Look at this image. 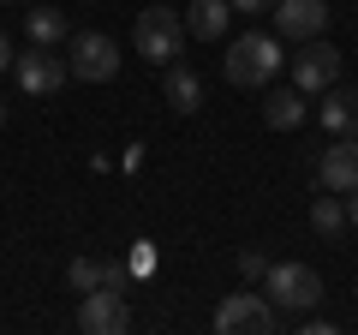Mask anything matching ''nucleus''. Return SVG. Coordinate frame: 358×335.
<instances>
[{"instance_id": "f257e3e1", "label": "nucleus", "mask_w": 358, "mask_h": 335, "mask_svg": "<svg viewBox=\"0 0 358 335\" xmlns=\"http://www.w3.org/2000/svg\"><path fill=\"white\" fill-rule=\"evenodd\" d=\"M281 66H287V54H281V36H275V30H245V36H233L227 54H221V72H227L233 90H263Z\"/></svg>"}, {"instance_id": "f03ea898", "label": "nucleus", "mask_w": 358, "mask_h": 335, "mask_svg": "<svg viewBox=\"0 0 358 335\" xmlns=\"http://www.w3.org/2000/svg\"><path fill=\"white\" fill-rule=\"evenodd\" d=\"M263 299L275 306V317H305L322 306V275L310 264H268L263 270Z\"/></svg>"}, {"instance_id": "7ed1b4c3", "label": "nucleus", "mask_w": 358, "mask_h": 335, "mask_svg": "<svg viewBox=\"0 0 358 335\" xmlns=\"http://www.w3.org/2000/svg\"><path fill=\"white\" fill-rule=\"evenodd\" d=\"M131 48H138L150 66L179 60V54H185V18H179L173 6H143L138 25H131Z\"/></svg>"}, {"instance_id": "20e7f679", "label": "nucleus", "mask_w": 358, "mask_h": 335, "mask_svg": "<svg viewBox=\"0 0 358 335\" xmlns=\"http://www.w3.org/2000/svg\"><path fill=\"white\" fill-rule=\"evenodd\" d=\"M66 72L84 84H108L120 72V42L108 30H72L66 36Z\"/></svg>"}, {"instance_id": "39448f33", "label": "nucleus", "mask_w": 358, "mask_h": 335, "mask_svg": "<svg viewBox=\"0 0 358 335\" xmlns=\"http://www.w3.org/2000/svg\"><path fill=\"white\" fill-rule=\"evenodd\" d=\"M329 84H341V48L322 42V36L299 42V54H293V90L299 96H322Z\"/></svg>"}, {"instance_id": "423d86ee", "label": "nucleus", "mask_w": 358, "mask_h": 335, "mask_svg": "<svg viewBox=\"0 0 358 335\" xmlns=\"http://www.w3.org/2000/svg\"><path fill=\"white\" fill-rule=\"evenodd\" d=\"M13 78H18V90H24V96H54L72 72H66L60 48H36V42H30L24 54H13Z\"/></svg>"}, {"instance_id": "0eeeda50", "label": "nucleus", "mask_w": 358, "mask_h": 335, "mask_svg": "<svg viewBox=\"0 0 358 335\" xmlns=\"http://www.w3.org/2000/svg\"><path fill=\"white\" fill-rule=\"evenodd\" d=\"M275 323L281 317H275V306H268L263 294H227L215 306V329L221 335H268Z\"/></svg>"}, {"instance_id": "6e6552de", "label": "nucleus", "mask_w": 358, "mask_h": 335, "mask_svg": "<svg viewBox=\"0 0 358 335\" xmlns=\"http://www.w3.org/2000/svg\"><path fill=\"white\" fill-rule=\"evenodd\" d=\"M268 18H275V36L281 42H310V36L329 30V0H275Z\"/></svg>"}, {"instance_id": "1a4fd4ad", "label": "nucleus", "mask_w": 358, "mask_h": 335, "mask_svg": "<svg viewBox=\"0 0 358 335\" xmlns=\"http://www.w3.org/2000/svg\"><path fill=\"white\" fill-rule=\"evenodd\" d=\"M78 329H84V335H120V329H131L126 294H120V287H96V294H84V306H78Z\"/></svg>"}, {"instance_id": "9d476101", "label": "nucleus", "mask_w": 358, "mask_h": 335, "mask_svg": "<svg viewBox=\"0 0 358 335\" xmlns=\"http://www.w3.org/2000/svg\"><path fill=\"white\" fill-rule=\"evenodd\" d=\"M317 180H322V192H352L358 186V138H329L322 144Z\"/></svg>"}, {"instance_id": "9b49d317", "label": "nucleus", "mask_w": 358, "mask_h": 335, "mask_svg": "<svg viewBox=\"0 0 358 335\" xmlns=\"http://www.w3.org/2000/svg\"><path fill=\"white\" fill-rule=\"evenodd\" d=\"M162 72H167L162 78V102L173 108V114H197V108H203V78H197L185 60H167Z\"/></svg>"}, {"instance_id": "f8f14e48", "label": "nucleus", "mask_w": 358, "mask_h": 335, "mask_svg": "<svg viewBox=\"0 0 358 335\" xmlns=\"http://www.w3.org/2000/svg\"><path fill=\"white\" fill-rule=\"evenodd\" d=\"M317 120L329 126V138H358V84H346V90H341V84H329Z\"/></svg>"}, {"instance_id": "ddd939ff", "label": "nucleus", "mask_w": 358, "mask_h": 335, "mask_svg": "<svg viewBox=\"0 0 358 335\" xmlns=\"http://www.w3.org/2000/svg\"><path fill=\"white\" fill-rule=\"evenodd\" d=\"M131 270H120V264H102V258H72V270H66V287L72 294H96V287H126Z\"/></svg>"}, {"instance_id": "4468645a", "label": "nucleus", "mask_w": 358, "mask_h": 335, "mask_svg": "<svg viewBox=\"0 0 358 335\" xmlns=\"http://www.w3.org/2000/svg\"><path fill=\"white\" fill-rule=\"evenodd\" d=\"M227 18H233L227 0H192V13H185V36L221 42V36H227Z\"/></svg>"}, {"instance_id": "2eb2a0df", "label": "nucleus", "mask_w": 358, "mask_h": 335, "mask_svg": "<svg viewBox=\"0 0 358 335\" xmlns=\"http://www.w3.org/2000/svg\"><path fill=\"white\" fill-rule=\"evenodd\" d=\"M24 36L36 42V48H60V42L72 36V25H66L60 6H30L24 13Z\"/></svg>"}, {"instance_id": "dca6fc26", "label": "nucleus", "mask_w": 358, "mask_h": 335, "mask_svg": "<svg viewBox=\"0 0 358 335\" xmlns=\"http://www.w3.org/2000/svg\"><path fill=\"white\" fill-rule=\"evenodd\" d=\"M263 120H268L275 132L305 126V102H299V90H268V96H263Z\"/></svg>"}, {"instance_id": "f3484780", "label": "nucleus", "mask_w": 358, "mask_h": 335, "mask_svg": "<svg viewBox=\"0 0 358 335\" xmlns=\"http://www.w3.org/2000/svg\"><path fill=\"white\" fill-rule=\"evenodd\" d=\"M310 228H317L322 240H341V233H346V198L341 192L317 198V204H310Z\"/></svg>"}, {"instance_id": "a211bd4d", "label": "nucleus", "mask_w": 358, "mask_h": 335, "mask_svg": "<svg viewBox=\"0 0 358 335\" xmlns=\"http://www.w3.org/2000/svg\"><path fill=\"white\" fill-rule=\"evenodd\" d=\"M150 270H155V245L138 240V245H131V275H150Z\"/></svg>"}, {"instance_id": "6ab92c4d", "label": "nucleus", "mask_w": 358, "mask_h": 335, "mask_svg": "<svg viewBox=\"0 0 358 335\" xmlns=\"http://www.w3.org/2000/svg\"><path fill=\"white\" fill-rule=\"evenodd\" d=\"M263 270H268L263 252H239V275H245V282H263Z\"/></svg>"}, {"instance_id": "aec40b11", "label": "nucleus", "mask_w": 358, "mask_h": 335, "mask_svg": "<svg viewBox=\"0 0 358 335\" xmlns=\"http://www.w3.org/2000/svg\"><path fill=\"white\" fill-rule=\"evenodd\" d=\"M233 13H245V18H257V13H268V6H275V0H227Z\"/></svg>"}, {"instance_id": "412c9836", "label": "nucleus", "mask_w": 358, "mask_h": 335, "mask_svg": "<svg viewBox=\"0 0 358 335\" xmlns=\"http://www.w3.org/2000/svg\"><path fill=\"white\" fill-rule=\"evenodd\" d=\"M346 198V228H358V186H352V192H341Z\"/></svg>"}, {"instance_id": "4be33fe9", "label": "nucleus", "mask_w": 358, "mask_h": 335, "mask_svg": "<svg viewBox=\"0 0 358 335\" xmlns=\"http://www.w3.org/2000/svg\"><path fill=\"white\" fill-rule=\"evenodd\" d=\"M6 66H13V36L0 30V72H6Z\"/></svg>"}, {"instance_id": "5701e85b", "label": "nucleus", "mask_w": 358, "mask_h": 335, "mask_svg": "<svg viewBox=\"0 0 358 335\" xmlns=\"http://www.w3.org/2000/svg\"><path fill=\"white\" fill-rule=\"evenodd\" d=\"M0 126H6V102H0Z\"/></svg>"}, {"instance_id": "b1692460", "label": "nucleus", "mask_w": 358, "mask_h": 335, "mask_svg": "<svg viewBox=\"0 0 358 335\" xmlns=\"http://www.w3.org/2000/svg\"><path fill=\"white\" fill-rule=\"evenodd\" d=\"M0 6H13V0H0Z\"/></svg>"}, {"instance_id": "393cba45", "label": "nucleus", "mask_w": 358, "mask_h": 335, "mask_svg": "<svg viewBox=\"0 0 358 335\" xmlns=\"http://www.w3.org/2000/svg\"><path fill=\"white\" fill-rule=\"evenodd\" d=\"M84 6H96V0H84Z\"/></svg>"}]
</instances>
